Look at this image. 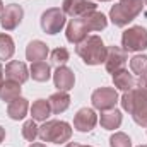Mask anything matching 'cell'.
Masks as SVG:
<instances>
[{
  "mask_svg": "<svg viewBox=\"0 0 147 147\" xmlns=\"http://www.w3.org/2000/svg\"><path fill=\"white\" fill-rule=\"evenodd\" d=\"M21 89H22L21 84H17L14 80H3V84L0 87V99L3 103H10L21 96Z\"/></svg>",
  "mask_w": 147,
  "mask_h": 147,
  "instance_id": "obj_22",
  "label": "cell"
},
{
  "mask_svg": "<svg viewBox=\"0 0 147 147\" xmlns=\"http://www.w3.org/2000/svg\"><path fill=\"white\" fill-rule=\"evenodd\" d=\"M65 147H92V146H82V144H77V142H70V144H67Z\"/></svg>",
  "mask_w": 147,
  "mask_h": 147,
  "instance_id": "obj_31",
  "label": "cell"
},
{
  "mask_svg": "<svg viewBox=\"0 0 147 147\" xmlns=\"http://www.w3.org/2000/svg\"><path fill=\"white\" fill-rule=\"evenodd\" d=\"M121 46L127 53L144 51L147 48V29L142 26H132L125 29L121 34Z\"/></svg>",
  "mask_w": 147,
  "mask_h": 147,
  "instance_id": "obj_5",
  "label": "cell"
},
{
  "mask_svg": "<svg viewBox=\"0 0 147 147\" xmlns=\"http://www.w3.org/2000/svg\"><path fill=\"white\" fill-rule=\"evenodd\" d=\"M139 147H147V146H139Z\"/></svg>",
  "mask_w": 147,
  "mask_h": 147,
  "instance_id": "obj_38",
  "label": "cell"
},
{
  "mask_svg": "<svg viewBox=\"0 0 147 147\" xmlns=\"http://www.w3.org/2000/svg\"><path fill=\"white\" fill-rule=\"evenodd\" d=\"M14 51H16L14 39L5 33H0V60H10L14 57Z\"/></svg>",
  "mask_w": 147,
  "mask_h": 147,
  "instance_id": "obj_24",
  "label": "cell"
},
{
  "mask_svg": "<svg viewBox=\"0 0 147 147\" xmlns=\"http://www.w3.org/2000/svg\"><path fill=\"white\" fill-rule=\"evenodd\" d=\"M3 9H5V7H3V2L0 0V14H2V10H3Z\"/></svg>",
  "mask_w": 147,
  "mask_h": 147,
  "instance_id": "obj_35",
  "label": "cell"
},
{
  "mask_svg": "<svg viewBox=\"0 0 147 147\" xmlns=\"http://www.w3.org/2000/svg\"><path fill=\"white\" fill-rule=\"evenodd\" d=\"M69 58H70V53H69V50L63 48V46H58V48H55V50L50 53V60H51V63L57 65V67L65 65V63L69 62Z\"/></svg>",
  "mask_w": 147,
  "mask_h": 147,
  "instance_id": "obj_26",
  "label": "cell"
},
{
  "mask_svg": "<svg viewBox=\"0 0 147 147\" xmlns=\"http://www.w3.org/2000/svg\"><path fill=\"white\" fill-rule=\"evenodd\" d=\"M65 22H67V16H65V12H63L60 7L46 9V10L41 14V19H39L41 29H43V33H46V34H58V33L63 29Z\"/></svg>",
  "mask_w": 147,
  "mask_h": 147,
  "instance_id": "obj_6",
  "label": "cell"
},
{
  "mask_svg": "<svg viewBox=\"0 0 147 147\" xmlns=\"http://www.w3.org/2000/svg\"><path fill=\"white\" fill-rule=\"evenodd\" d=\"M96 2L92 0H63L62 3V10L65 12V16H70V17H82L86 16L87 12H92L96 10Z\"/></svg>",
  "mask_w": 147,
  "mask_h": 147,
  "instance_id": "obj_11",
  "label": "cell"
},
{
  "mask_svg": "<svg viewBox=\"0 0 147 147\" xmlns=\"http://www.w3.org/2000/svg\"><path fill=\"white\" fill-rule=\"evenodd\" d=\"M75 53L82 58L86 65H101L106 60V46L98 34H91L79 45H75Z\"/></svg>",
  "mask_w": 147,
  "mask_h": 147,
  "instance_id": "obj_2",
  "label": "cell"
},
{
  "mask_svg": "<svg viewBox=\"0 0 147 147\" xmlns=\"http://www.w3.org/2000/svg\"><path fill=\"white\" fill-rule=\"evenodd\" d=\"M38 132H39V127L36 125V121L31 118L28 121H24L22 125V137L28 140V142H34L38 139Z\"/></svg>",
  "mask_w": 147,
  "mask_h": 147,
  "instance_id": "obj_27",
  "label": "cell"
},
{
  "mask_svg": "<svg viewBox=\"0 0 147 147\" xmlns=\"http://www.w3.org/2000/svg\"><path fill=\"white\" fill-rule=\"evenodd\" d=\"M130 70L139 77L147 75V55H135L130 58Z\"/></svg>",
  "mask_w": 147,
  "mask_h": 147,
  "instance_id": "obj_25",
  "label": "cell"
},
{
  "mask_svg": "<svg viewBox=\"0 0 147 147\" xmlns=\"http://www.w3.org/2000/svg\"><path fill=\"white\" fill-rule=\"evenodd\" d=\"M28 111H29V101L26 98H22V96L16 98L7 106V115H9L10 120H24Z\"/></svg>",
  "mask_w": 147,
  "mask_h": 147,
  "instance_id": "obj_16",
  "label": "cell"
},
{
  "mask_svg": "<svg viewBox=\"0 0 147 147\" xmlns=\"http://www.w3.org/2000/svg\"><path fill=\"white\" fill-rule=\"evenodd\" d=\"M118 2H121V3H130V2H135V0H118Z\"/></svg>",
  "mask_w": 147,
  "mask_h": 147,
  "instance_id": "obj_34",
  "label": "cell"
},
{
  "mask_svg": "<svg viewBox=\"0 0 147 147\" xmlns=\"http://www.w3.org/2000/svg\"><path fill=\"white\" fill-rule=\"evenodd\" d=\"M86 26L89 28V31H103L106 29L108 26V17L103 14V12H98V10H92V12H87L86 16H82Z\"/></svg>",
  "mask_w": 147,
  "mask_h": 147,
  "instance_id": "obj_19",
  "label": "cell"
},
{
  "mask_svg": "<svg viewBox=\"0 0 147 147\" xmlns=\"http://www.w3.org/2000/svg\"><path fill=\"white\" fill-rule=\"evenodd\" d=\"M48 101H50L51 111H53L55 115H60V113L67 111L69 106H70V96H69V92H65V91H57V92H53V94L48 98Z\"/></svg>",
  "mask_w": 147,
  "mask_h": 147,
  "instance_id": "obj_20",
  "label": "cell"
},
{
  "mask_svg": "<svg viewBox=\"0 0 147 147\" xmlns=\"http://www.w3.org/2000/svg\"><path fill=\"white\" fill-rule=\"evenodd\" d=\"M48 55H50V48L41 39H33L26 46V60H29L31 63H34V62H45Z\"/></svg>",
  "mask_w": 147,
  "mask_h": 147,
  "instance_id": "obj_15",
  "label": "cell"
},
{
  "mask_svg": "<svg viewBox=\"0 0 147 147\" xmlns=\"http://www.w3.org/2000/svg\"><path fill=\"white\" fill-rule=\"evenodd\" d=\"M53 84L58 91H65L69 92L75 84V75H74V70L69 69L67 65H60L57 67V70L53 72Z\"/></svg>",
  "mask_w": 147,
  "mask_h": 147,
  "instance_id": "obj_14",
  "label": "cell"
},
{
  "mask_svg": "<svg viewBox=\"0 0 147 147\" xmlns=\"http://www.w3.org/2000/svg\"><path fill=\"white\" fill-rule=\"evenodd\" d=\"M120 103L123 110L128 111V115H132L137 125L147 127V92H144L139 87H134L123 92Z\"/></svg>",
  "mask_w": 147,
  "mask_h": 147,
  "instance_id": "obj_1",
  "label": "cell"
},
{
  "mask_svg": "<svg viewBox=\"0 0 147 147\" xmlns=\"http://www.w3.org/2000/svg\"><path fill=\"white\" fill-rule=\"evenodd\" d=\"M38 137L43 142L65 144L72 139V127L63 120H46L38 132Z\"/></svg>",
  "mask_w": 147,
  "mask_h": 147,
  "instance_id": "obj_3",
  "label": "cell"
},
{
  "mask_svg": "<svg viewBox=\"0 0 147 147\" xmlns=\"http://www.w3.org/2000/svg\"><path fill=\"white\" fill-rule=\"evenodd\" d=\"M22 17H24V9L17 3H9L0 14V26L5 31H14L22 22Z\"/></svg>",
  "mask_w": 147,
  "mask_h": 147,
  "instance_id": "obj_8",
  "label": "cell"
},
{
  "mask_svg": "<svg viewBox=\"0 0 147 147\" xmlns=\"http://www.w3.org/2000/svg\"><path fill=\"white\" fill-rule=\"evenodd\" d=\"M144 3H146V5H147V0H144Z\"/></svg>",
  "mask_w": 147,
  "mask_h": 147,
  "instance_id": "obj_37",
  "label": "cell"
},
{
  "mask_svg": "<svg viewBox=\"0 0 147 147\" xmlns=\"http://www.w3.org/2000/svg\"><path fill=\"white\" fill-rule=\"evenodd\" d=\"M2 84H3V67L0 63V87H2Z\"/></svg>",
  "mask_w": 147,
  "mask_h": 147,
  "instance_id": "obj_32",
  "label": "cell"
},
{
  "mask_svg": "<svg viewBox=\"0 0 147 147\" xmlns=\"http://www.w3.org/2000/svg\"><path fill=\"white\" fill-rule=\"evenodd\" d=\"M110 147H132V140L123 132H115L110 137Z\"/></svg>",
  "mask_w": 147,
  "mask_h": 147,
  "instance_id": "obj_28",
  "label": "cell"
},
{
  "mask_svg": "<svg viewBox=\"0 0 147 147\" xmlns=\"http://www.w3.org/2000/svg\"><path fill=\"white\" fill-rule=\"evenodd\" d=\"M111 79H113L115 87L123 91V92L134 89L135 84H137V80L134 79V74H130L127 69H121V70H116L115 74H111Z\"/></svg>",
  "mask_w": 147,
  "mask_h": 147,
  "instance_id": "obj_17",
  "label": "cell"
},
{
  "mask_svg": "<svg viewBox=\"0 0 147 147\" xmlns=\"http://www.w3.org/2000/svg\"><path fill=\"white\" fill-rule=\"evenodd\" d=\"M127 51L116 45H111L106 46V60H105V69L110 74H115L116 70H121L125 69V63H127Z\"/></svg>",
  "mask_w": 147,
  "mask_h": 147,
  "instance_id": "obj_9",
  "label": "cell"
},
{
  "mask_svg": "<svg viewBox=\"0 0 147 147\" xmlns=\"http://www.w3.org/2000/svg\"><path fill=\"white\" fill-rule=\"evenodd\" d=\"M144 9V0H135L130 3H115L110 9V19L116 28H125L128 26Z\"/></svg>",
  "mask_w": 147,
  "mask_h": 147,
  "instance_id": "obj_4",
  "label": "cell"
},
{
  "mask_svg": "<svg viewBox=\"0 0 147 147\" xmlns=\"http://www.w3.org/2000/svg\"><path fill=\"white\" fill-rule=\"evenodd\" d=\"M29 75H31L33 80H36V82H46V80H50V77H51V67H50L46 62H34V63H31Z\"/></svg>",
  "mask_w": 147,
  "mask_h": 147,
  "instance_id": "obj_23",
  "label": "cell"
},
{
  "mask_svg": "<svg viewBox=\"0 0 147 147\" xmlns=\"http://www.w3.org/2000/svg\"><path fill=\"white\" fill-rule=\"evenodd\" d=\"M29 113H31V116H33L34 121H46L53 111H51V106H50V101H46V99H36L33 103V106L29 108Z\"/></svg>",
  "mask_w": 147,
  "mask_h": 147,
  "instance_id": "obj_21",
  "label": "cell"
},
{
  "mask_svg": "<svg viewBox=\"0 0 147 147\" xmlns=\"http://www.w3.org/2000/svg\"><path fill=\"white\" fill-rule=\"evenodd\" d=\"M123 121V115L121 111L113 108V110H106V111H101V116H99V123L105 130H116L120 128Z\"/></svg>",
  "mask_w": 147,
  "mask_h": 147,
  "instance_id": "obj_18",
  "label": "cell"
},
{
  "mask_svg": "<svg viewBox=\"0 0 147 147\" xmlns=\"http://www.w3.org/2000/svg\"><path fill=\"white\" fill-rule=\"evenodd\" d=\"M92 2H111V0H92Z\"/></svg>",
  "mask_w": 147,
  "mask_h": 147,
  "instance_id": "obj_36",
  "label": "cell"
},
{
  "mask_svg": "<svg viewBox=\"0 0 147 147\" xmlns=\"http://www.w3.org/2000/svg\"><path fill=\"white\" fill-rule=\"evenodd\" d=\"M98 123V115L92 108H80L74 116V128L77 132L87 134L91 132Z\"/></svg>",
  "mask_w": 147,
  "mask_h": 147,
  "instance_id": "obj_10",
  "label": "cell"
},
{
  "mask_svg": "<svg viewBox=\"0 0 147 147\" xmlns=\"http://www.w3.org/2000/svg\"><path fill=\"white\" fill-rule=\"evenodd\" d=\"M87 33H91V31H89V28L86 26L84 19H82V17H74V19H70V22L67 24L65 38H67L69 43L79 45L80 41H84L86 38L89 36Z\"/></svg>",
  "mask_w": 147,
  "mask_h": 147,
  "instance_id": "obj_12",
  "label": "cell"
},
{
  "mask_svg": "<svg viewBox=\"0 0 147 147\" xmlns=\"http://www.w3.org/2000/svg\"><path fill=\"white\" fill-rule=\"evenodd\" d=\"M29 147H46V146H45V144H41V142H33Z\"/></svg>",
  "mask_w": 147,
  "mask_h": 147,
  "instance_id": "obj_33",
  "label": "cell"
},
{
  "mask_svg": "<svg viewBox=\"0 0 147 147\" xmlns=\"http://www.w3.org/2000/svg\"><path fill=\"white\" fill-rule=\"evenodd\" d=\"M118 101H120V98H118V92H116L115 87H98L91 94L92 108L94 110H99V111L113 110Z\"/></svg>",
  "mask_w": 147,
  "mask_h": 147,
  "instance_id": "obj_7",
  "label": "cell"
},
{
  "mask_svg": "<svg viewBox=\"0 0 147 147\" xmlns=\"http://www.w3.org/2000/svg\"><path fill=\"white\" fill-rule=\"evenodd\" d=\"M135 87H139V89H142L144 92H147V75H142V77H139V80H137Z\"/></svg>",
  "mask_w": 147,
  "mask_h": 147,
  "instance_id": "obj_29",
  "label": "cell"
},
{
  "mask_svg": "<svg viewBox=\"0 0 147 147\" xmlns=\"http://www.w3.org/2000/svg\"><path fill=\"white\" fill-rule=\"evenodd\" d=\"M5 140V128L3 127H0V144Z\"/></svg>",
  "mask_w": 147,
  "mask_h": 147,
  "instance_id": "obj_30",
  "label": "cell"
},
{
  "mask_svg": "<svg viewBox=\"0 0 147 147\" xmlns=\"http://www.w3.org/2000/svg\"><path fill=\"white\" fill-rule=\"evenodd\" d=\"M3 75L7 80H14L17 84H24L28 79H29V70L26 67L24 62H19V60H10L5 69H3Z\"/></svg>",
  "mask_w": 147,
  "mask_h": 147,
  "instance_id": "obj_13",
  "label": "cell"
}]
</instances>
